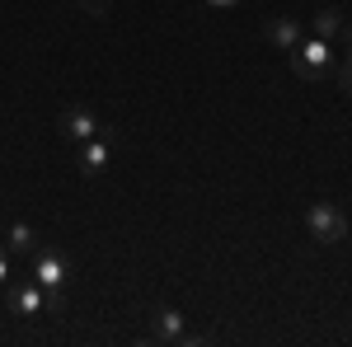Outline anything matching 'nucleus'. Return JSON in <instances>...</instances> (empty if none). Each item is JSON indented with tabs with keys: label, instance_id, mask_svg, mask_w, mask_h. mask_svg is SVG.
Instances as JSON below:
<instances>
[{
	"label": "nucleus",
	"instance_id": "obj_1",
	"mask_svg": "<svg viewBox=\"0 0 352 347\" xmlns=\"http://www.w3.org/2000/svg\"><path fill=\"white\" fill-rule=\"evenodd\" d=\"M28 277L43 287L47 295V315L61 320L66 315V282H71V263H66V254L52 249V244H38L33 254H28Z\"/></svg>",
	"mask_w": 352,
	"mask_h": 347
},
{
	"label": "nucleus",
	"instance_id": "obj_2",
	"mask_svg": "<svg viewBox=\"0 0 352 347\" xmlns=\"http://www.w3.org/2000/svg\"><path fill=\"white\" fill-rule=\"evenodd\" d=\"M338 43H324V38H315V33H305L296 47H292V71H296L300 80H329L333 76V61H338V52H333Z\"/></svg>",
	"mask_w": 352,
	"mask_h": 347
},
{
	"label": "nucleus",
	"instance_id": "obj_3",
	"mask_svg": "<svg viewBox=\"0 0 352 347\" xmlns=\"http://www.w3.org/2000/svg\"><path fill=\"white\" fill-rule=\"evenodd\" d=\"M151 343H164V347H197L207 343L202 333H192L188 328V315L179 310V305H151Z\"/></svg>",
	"mask_w": 352,
	"mask_h": 347
},
{
	"label": "nucleus",
	"instance_id": "obj_4",
	"mask_svg": "<svg viewBox=\"0 0 352 347\" xmlns=\"http://www.w3.org/2000/svg\"><path fill=\"white\" fill-rule=\"evenodd\" d=\"M305 230H310V240L315 244H343L348 240V216L338 202H310L305 207Z\"/></svg>",
	"mask_w": 352,
	"mask_h": 347
},
{
	"label": "nucleus",
	"instance_id": "obj_5",
	"mask_svg": "<svg viewBox=\"0 0 352 347\" xmlns=\"http://www.w3.org/2000/svg\"><path fill=\"white\" fill-rule=\"evenodd\" d=\"M56 132H61V141H71V146H85L89 136L109 132V122H104L89 104H66L61 117H56Z\"/></svg>",
	"mask_w": 352,
	"mask_h": 347
},
{
	"label": "nucleus",
	"instance_id": "obj_6",
	"mask_svg": "<svg viewBox=\"0 0 352 347\" xmlns=\"http://www.w3.org/2000/svg\"><path fill=\"white\" fill-rule=\"evenodd\" d=\"M109 164H113V132H99V136H89L85 146H76V169L85 179H99Z\"/></svg>",
	"mask_w": 352,
	"mask_h": 347
},
{
	"label": "nucleus",
	"instance_id": "obj_7",
	"mask_svg": "<svg viewBox=\"0 0 352 347\" xmlns=\"http://www.w3.org/2000/svg\"><path fill=\"white\" fill-rule=\"evenodd\" d=\"M10 310L19 315V320H38V315H47V295L43 287L24 277V282H10Z\"/></svg>",
	"mask_w": 352,
	"mask_h": 347
},
{
	"label": "nucleus",
	"instance_id": "obj_8",
	"mask_svg": "<svg viewBox=\"0 0 352 347\" xmlns=\"http://www.w3.org/2000/svg\"><path fill=\"white\" fill-rule=\"evenodd\" d=\"M263 38H268L277 52H292L300 38H305V24H300L296 14H272V19H263Z\"/></svg>",
	"mask_w": 352,
	"mask_h": 347
},
{
	"label": "nucleus",
	"instance_id": "obj_9",
	"mask_svg": "<svg viewBox=\"0 0 352 347\" xmlns=\"http://www.w3.org/2000/svg\"><path fill=\"white\" fill-rule=\"evenodd\" d=\"M0 240H5V249H10V254H14V258H28V254H33V249H38V230H33V225H28V221H10V225H5V235H0Z\"/></svg>",
	"mask_w": 352,
	"mask_h": 347
},
{
	"label": "nucleus",
	"instance_id": "obj_10",
	"mask_svg": "<svg viewBox=\"0 0 352 347\" xmlns=\"http://www.w3.org/2000/svg\"><path fill=\"white\" fill-rule=\"evenodd\" d=\"M343 24H348V19H343L333 5H324V10H315V14H310V28H305V33H315V38H324V43H338Z\"/></svg>",
	"mask_w": 352,
	"mask_h": 347
},
{
	"label": "nucleus",
	"instance_id": "obj_11",
	"mask_svg": "<svg viewBox=\"0 0 352 347\" xmlns=\"http://www.w3.org/2000/svg\"><path fill=\"white\" fill-rule=\"evenodd\" d=\"M338 43L348 47V52H343V71H338V80H343V89L352 94V24H343V33H338Z\"/></svg>",
	"mask_w": 352,
	"mask_h": 347
},
{
	"label": "nucleus",
	"instance_id": "obj_12",
	"mask_svg": "<svg viewBox=\"0 0 352 347\" xmlns=\"http://www.w3.org/2000/svg\"><path fill=\"white\" fill-rule=\"evenodd\" d=\"M10 277H14V254L5 249V240H0V291L10 287Z\"/></svg>",
	"mask_w": 352,
	"mask_h": 347
},
{
	"label": "nucleus",
	"instance_id": "obj_13",
	"mask_svg": "<svg viewBox=\"0 0 352 347\" xmlns=\"http://www.w3.org/2000/svg\"><path fill=\"white\" fill-rule=\"evenodd\" d=\"M207 10H240V0H202Z\"/></svg>",
	"mask_w": 352,
	"mask_h": 347
},
{
	"label": "nucleus",
	"instance_id": "obj_14",
	"mask_svg": "<svg viewBox=\"0 0 352 347\" xmlns=\"http://www.w3.org/2000/svg\"><path fill=\"white\" fill-rule=\"evenodd\" d=\"M80 5H85V10H99V5H104V0H80Z\"/></svg>",
	"mask_w": 352,
	"mask_h": 347
}]
</instances>
